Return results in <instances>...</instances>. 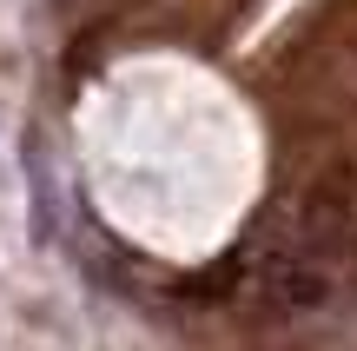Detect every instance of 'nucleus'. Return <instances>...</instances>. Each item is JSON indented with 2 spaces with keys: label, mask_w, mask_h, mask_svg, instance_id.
<instances>
[{
  "label": "nucleus",
  "mask_w": 357,
  "mask_h": 351,
  "mask_svg": "<svg viewBox=\"0 0 357 351\" xmlns=\"http://www.w3.org/2000/svg\"><path fill=\"white\" fill-rule=\"evenodd\" d=\"M265 292H271V305H284V312H311V305H324V272L311 259H298V252H284V259H271Z\"/></svg>",
  "instance_id": "f257e3e1"
},
{
  "label": "nucleus",
  "mask_w": 357,
  "mask_h": 351,
  "mask_svg": "<svg viewBox=\"0 0 357 351\" xmlns=\"http://www.w3.org/2000/svg\"><path fill=\"white\" fill-rule=\"evenodd\" d=\"M344 199H351V179L344 172H331L324 186H311V199H305V239L311 246H331L337 232H344Z\"/></svg>",
  "instance_id": "f03ea898"
},
{
  "label": "nucleus",
  "mask_w": 357,
  "mask_h": 351,
  "mask_svg": "<svg viewBox=\"0 0 357 351\" xmlns=\"http://www.w3.org/2000/svg\"><path fill=\"white\" fill-rule=\"evenodd\" d=\"M231 278H238V259H225V265H212V272L185 278V299H225V292H231Z\"/></svg>",
  "instance_id": "7ed1b4c3"
}]
</instances>
